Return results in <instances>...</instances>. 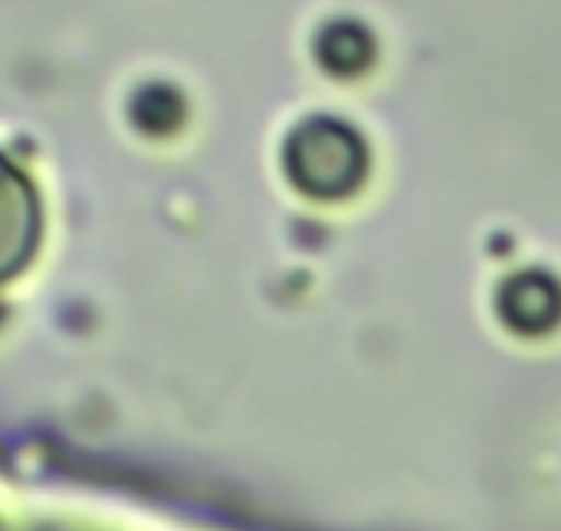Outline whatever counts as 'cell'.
I'll return each instance as SVG.
<instances>
[{
	"instance_id": "cell-1",
	"label": "cell",
	"mask_w": 561,
	"mask_h": 531,
	"mask_svg": "<svg viewBox=\"0 0 561 531\" xmlns=\"http://www.w3.org/2000/svg\"><path fill=\"white\" fill-rule=\"evenodd\" d=\"M33 194L26 181L0 158V266L16 259L33 230Z\"/></svg>"
},
{
	"instance_id": "cell-2",
	"label": "cell",
	"mask_w": 561,
	"mask_h": 531,
	"mask_svg": "<svg viewBox=\"0 0 561 531\" xmlns=\"http://www.w3.org/2000/svg\"><path fill=\"white\" fill-rule=\"evenodd\" d=\"M322 59L332 69H358L371 59V39L365 30L352 26V23H339L322 36Z\"/></svg>"
}]
</instances>
